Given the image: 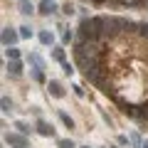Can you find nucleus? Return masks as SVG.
<instances>
[{
  "label": "nucleus",
  "instance_id": "obj_1",
  "mask_svg": "<svg viewBox=\"0 0 148 148\" xmlns=\"http://www.w3.org/2000/svg\"><path fill=\"white\" fill-rule=\"evenodd\" d=\"M99 32H96L94 17H82L79 20V40H96Z\"/></svg>",
  "mask_w": 148,
  "mask_h": 148
},
{
  "label": "nucleus",
  "instance_id": "obj_2",
  "mask_svg": "<svg viewBox=\"0 0 148 148\" xmlns=\"http://www.w3.org/2000/svg\"><path fill=\"white\" fill-rule=\"evenodd\" d=\"M47 91H49V96H54V99H64V86H62V82H57V79H49V84H47Z\"/></svg>",
  "mask_w": 148,
  "mask_h": 148
},
{
  "label": "nucleus",
  "instance_id": "obj_3",
  "mask_svg": "<svg viewBox=\"0 0 148 148\" xmlns=\"http://www.w3.org/2000/svg\"><path fill=\"white\" fill-rule=\"evenodd\" d=\"M17 40H20V32H15L12 27H5V30H3V45H5V47H12Z\"/></svg>",
  "mask_w": 148,
  "mask_h": 148
},
{
  "label": "nucleus",
  "instance_id": "obj_4",
  "mask_svg": "<svg viewBox=\"0 0 148 148\" xmlns=\"http://www.w3.org/2000/svg\"><path fill=\"white\" fill-rule=\"evenodd\" d=\"M37 133H40V136H45V138H54L52 123H47L45 119H40V121H37Z\"/></svg>",
  "mask_w": 148,
  "mask_h": 148
},
{
  "label": "nucleus",
  "instance_id": "obj_5",
  "mask_svg": "<svg viewBox=\"0 0 148 148\" xmlns=\"http://www.w3.org/2000/svg\"><path fill=\"white\" fill-rule=\"evenodd\" d=\"M5 143H10V146H15V148H25L27 146V141L22 136H17V133H5Z\"/></svg>",
  "mask_w": 148,
  "mask_h": 148
},
{
  "label": "nucleus",
  "instance_id": "obj_6",
  "mask_svg": "<svg viewBox=\"0 0 148 148\" xmlns=\"http://www.w3.org/2000/svg\"><path fill=\"white\" fill-rule=\"evenodd\" d=\"M37 10H40V15H52V12H57V3L54 0H42V5Z\"/></svg>",
  "mask_w": 148,
  "mask_h": 148
},
{
  "label": "nucleus",
  "instance_id": "obj_7",
  "mask_svg": "<svg viewBox=\"0 0 148 148\" xmlns=\"http://www.w3.org/2000/svg\"><path fill=\"white\" fill-rule=\"evenodd\" d=\"M8 74L10 77H22V64H20V59H10V64H8Z\"/></svg>",
  "mask_w": 148,
  "mask_h": 148
},
{
  "label": "nucleus",
  "instance_id": "obj_8",
  "mask_svg": "<svg viewBox=\"0 0 148 148\" xmlns=\"http://www.w3.org/2000/svg\"><path fill=\"white\" fill-rule=\"evenodd\" d=\"M37 37H40V42H42L45 47H47V45H52V42H54V37H52V32H47V30H42V32H40V35H37Z\"/></svg>",
  "mask_w": 148,
  "mask_h": 148
},
{
  "label": "nucleus",
  "instance_id": "obj_9",
  "mask_svg": "<svg viewBox=\"0 0 148 148\" xmlns=\"http://www.w3.org/2000/svg\"><path fill=\"white\" fill-rule=\"evenodd\" d=\"M59 121H62L67 128H74V121H72V116H69L67 111H59Z\"/></svg>",
  "mask_w": 148,
  "mask_h": 148
},
{
  "label": "nucleus",
  "instance_id": "obj_10",
  "mask_svg": "<svg viewBox=\"0 0 148 148\" xmlns=\"http://www.w3.org/2000/svg\"><path fill=\"white\" fill-rule=\"evenodd\" d=\"M52 57L57 59L59 64H64V62H67V54H64V49H62V47H54V52H52Z\"/></svg>",
  "mask_w": 148,
  "mask_h": 148
},
{
  "label": "nucleus",
  "instance_id": "obj_11",
  "mask_svg": "<svg viewBox=\"0 0 148 148\" xmlns=\"http://www.w3.org/2000/svg\"><path fill=\"white\" fill-rule=\"evenodd\" d=\"M32 79L40 82V84L45 82V72H42V67H32Z\"/></svg>",
  "mask_w": 148,
  "mask_h": 148
},
{
  "label": "nucleus",
  "instance_id": "obj_12",
  "mask_svg": "<svg viewBox=\"0 0 148 148\" xmlns=\"http://www.w3.org/2000/svg\"><path fill=\"white\" fill-rule=\"evenodd\" d=\"M5 54H8L10 59H20V49H17L15 45H12V47H5Z\"/></svg>",
  "mask_w": 148,
  "mask_h": 148
},
{
  "label": "nucleus",
  "instance_id": "obj_13",
  "mask_svg": "<svg viewBox=\"0 0 148 148\" xmlns=\"http://www.w3.org/2000/svg\"><path fill=\"white\" fill-rule=\"evenodd\" d=\"M15 128H17L20 133H32V126H30V123H25V121H17Z\"/></svg>",
  "mask_w": 148,
  "mask_h": 148
},
{
  "label": "nucleus",
  "instance_id": "obj_14",
  "mask_svg": "<svg viewBox=\"0 0 148 148\" xmlns=\"http://www.w3.org/2000/svg\"><path fill=\"white\" fill-rule=\"evenodd\" d=\"M57 148H77V143L69 141V138H59V141H57Z\"/></svg>",
  "mask_w": 148,
  "mask_h": 148
},
{
  "label": "nucleus",
  "instance_id": "obj_15",
  "mask_svg": "<svg viewBox=\"0 0 148 148\" xmlns=\"http://www.w3.org/2000/svg\"><path fill=\"white\" fill-rule=\"evenodd\" d=\"M20 12H22V15H32V12H35V8H32L30 3H27V0H22V5H20Z\"/></svg>",
  "mask_w": 148,
  "mask_h": 148
},
{
  "label": "nucleus",
  "instance_id": "obj_16",
  "mask_svg": "<svg viewBox=\"0 0 148 148\" xmlns=\"http://www.w3.org/2000/svg\"><path fill=\"white\" fill-rule=\"evenodd\" d=\"M30 62H32V67H42V69H45V62L37 57V54H30Z\"/></svg>",
  "mask_w": 148,
  "mask_h": 148
},
{
  "label": "nucleus",
  "instance_id": "obj_17",
  "mask_svg": "<svg viewBox=\"0 0 148 148\" xmlns=\"http://www.w3.org/2000/svg\"><path fill=\"white\" fill-rule=\"evenodd\" d=\"M0 104H3V111H5V114H8V111H12V101L8 99V96H3V101H0Z\"/></svg>",
  "mask_w": 148,
  "mask_h": 148
},
{
  "label": "nucleus",
  "instance_id": "obj_18",
  "mask_svg": "<svg viewBox=\"0 0 148 148\" xmlns=\"http://www.w3.org/2000/svg\"><path fill=\"white\" fill-rule=\"evenodd\" d=\"M62 12H64V15H74V5H72V3H64V5H62Z\"/></svg>",
  "mask_w": 148,
  "mask_h": 148
},
{
  "label": "nucleus",
  "instance_id": "obj_19",
  "mask_svg": "<svg viewBox=\"0 0 148 148\" xmlns=\"http://www.w3.org/2000/svg\"><path fill=\"white\" fill-rule=\"evenodd\" d=\"M72 37H74L72 32H69V30H64V32H62V42H64V45H69V42H72Z\"/></svg>",
  "mask_w": 148,
  "mask_h": 148
},
{
  "label": "nucleus",
  "instance_id": "obj_20",
  "mask_svg": "<svg viewBox=\"0 0 148 148\" xmlns=\"http://www.w3.org/2000/svg\"><path fill=\"white\" fill-rule=\"evenodd\" d=\"M30 35H32V30H30L27 25H22V27H20V37H30Z\"/></svg>",
  "mask_w": 148,
  "mask_h": 148
},
{
  "label": "nucleus",
  "instance_id": "obj_21",
  "mask_svg": "<svg viewBox=\"0 0 148 148\" xmlns=\"http://www.w3.org/2000/svg\"><path fill=\"white\" fill-rule=\"evenodd\" d=\"M62 72H64V74H74V67H72L69 62H64V64H62Z\"/></svg>",
  "mask_w": 148,
  "mask_h": 148
},
{
  "label": "nucleus",
  "instance_id": "obj_22",
  "mask_svg": "<svg viewBox=\"0 0 148 148\" xmlns=\"http://www.w3.org/2000/svg\"><path fill=\"white\" fill-rule=\"evenodd\" d=\"M138 30H141V35L148 37V22H138Z\"/></svg>",
  "mask_w": 148,
  "mask_h": 148
},
{
  "label": "nucleus",
  "instance_id": "obj_23",
  "mask_svg": "<svg viewBox=\"0 0 148 148\" xmlns=\"http://www.w3.org/2000/svg\"><path fill=\"white\" fill-rule=\"evenodd\" d=\"M141 148H148V141H143V143H141Z\"/></svg>",
  "mask_w": 148,
  "mask_h": 148
},
{
  "label": "nucleus",
  "instance_id": "obj_24",
  "mask_svg": "<svg viewBox=\"0 0 148 148\" xmlns=\"http://www.w3.org/2000/svg\"><path fill=\"white\" fill-rule=\"evenodd\" d=\"M79 148H89V146H79Z\"/></svg>",
  "mask_w": 148,
  "mask_h": 148
},
{
  "label": "nucleus",
  "instance_id": "obj_25",
  "mask_svg": "<svg viewBox=\"0 0 148 148\" xmlns=\"http://www.w3.org/2000/svg\"><path fill=\"white\" fill-rule=\"evenodd\" d=\"M20 3H22V0H20Z\"/></svg>",
  "mask_w": 148,
  "mask_h": 148
}]
</instances>
